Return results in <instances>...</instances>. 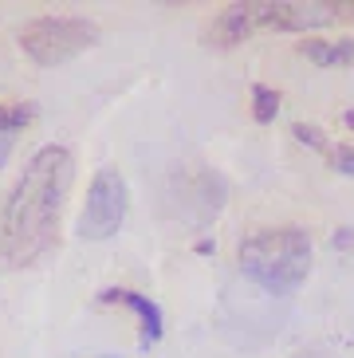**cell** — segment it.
I'll list each match as a JSON object with an SVG mask.
<instances>
[{"label":"cell","instance_id":"cell-1","mask_svg":"<svg viewBox=\"0 0 354 358\" xmlns=\"http://www.w3.org/2000/svg\"><path fill=\"white\" fill-rule=\"evenodd\" d=\"M71 181L75 158L59 142L40 146L24 162L20 178L0 209V260L12 268H31L52 252L59 241V221Z\"/></svg>","mask_w":354,"mask_h":358},{"label":"cell","instance_id":"cell-2","mask_svg":"<svg viewBox=\"0 0 354 358\" xmlns=\"http://www.w3.org/2000/svg\"><path fill=\"white\" fill-rule=\"evenodd\" d=\"M240 272L268 295H295L315 264L311 232L299 224H276V229L248 232L236 248Z\"/></svg>","mask_w":354,"mask_h":358},{"label":"cell","instance_id":"cell-3","mask_svg":"<svg viewBox=\"0 0 354 358\" xmlns=\"http://www.w3.org/2000/svg\"><path fill=\"white\" fill-rule=\"evenodd\" d=\"M103 28L87 16H36L20 28L16 43L36 67H59L75 55L91 52Z\"/></svg>","mask_w":354,"mask_h":358},{"label":"cell","instance_id":"cell-4","mask_svg":"<svg viewBox=\"0 0 354 358\" xmlns=\"http://www.w3.org/2000/svg\"><path fill=\"white\" fill-rule=\"evenodd\" d=\"M130 209V185H126L118 166H99L91 185H87V201L79 213V236L83 241H111L126 221Z\"/></svg>","mask_w":354,"mask_h":358},{"label":"cell","instance_id":"cell-5","mask_svg":"<svg viewBox=\"0 0 354 358\" xmlns=\"http://www.w3.org/2000/svg\"><path fill=\"white\" fill-rule=\"evenodd\" d=\"M252 32H307L334 24V0H244Z\"/></svg>","mask_w":354,"mask_h":358},{"label":"cell","instance_id":"cell-6","mask_svg":"<svg viewBox=\"0 0 354 358\" xmlns=\"http://www.w3.org/2000/svg\"><path fill=\"white\" fill-rule=\"evenodd\" d=\"M99 299H103V303H122V307L134 311L138 323H142V350L154 347L157 338H162V331H166L162 307H157L154 299H146L142 292H130V287H106V292H99Z\"/></svg>","mask_w":354,"mask_h":358},{"label":"cell","instance_id":"cell-7","mask_svg":"<svg viewBox=\"0 0 354 358\" xmlns=\"http://www.w3.org/2000/svg\"><path fill=\"white\" fill-rule=\"evenodd\" d=\"M252 36V24L244 16V4H229V8H220V16L205 28V43L208 48H217V52H229L236 43H244Z\"/></svg>","mask_w":354,"mask_h":358},{"label":"cell","instance_id":"cell-8","mask_svg":"<svg viewBox=\"0 0 354 358\" xmlns=\"http://www.w3.org/2000/svg\"><path fill=\"white\" fill-rule=\"evenodd\" d=\"M299 55L315 67H354V40H319L307 36L299 40Z\"/></svg>","mask_w":354,"mask_h":358},{"label":"cell","instance_id":"cell-9","mask_svg":"<svg viewBox=\"0 0 354 358\" xmlns=\"http://www.w3.org/2000/svg\"><path fill=\"white\" fill-rule=\"evenodd\" d=\"M36 118V103H0V134H20Z\"/></svg>","mask_w":354,"mask_h":358},{"label":"cell","instance_id":"cell-10","mask_svg":"<svg viewBox=\"0 0 354 358\" xmlns=\"http://www.w3.org/2000/svg\"><path fill=\"white\" fill-rule=\"evenodd\" d=\"M252 115H256V122H271L280 115V91H271L264 83L252 87Z\"/></svg>","mask_w":354,"mask_h":358},{"label":"cell","instance_id":"cell-11","mask_svg":"<svg viewBox=\"0 0 354 358\" xmlns=\"http://www.w3.org/2000/svg\"><path fill=\"white\" fill-rule=\"evenodd\" d=\"M323 158L331 162L339 173H354V150L351 146H343V142H331V146L323 150Z\"/></svg>","mask_w":354,"mask_h":358},{"label":"cell","instance_id":"cell-12","mask_svg":"<svg viewBox=\"0 0 354 358\" xmlns=\"http://www.w3.org/2000/svg\"><path fill=\"white\" fill-rule=\"evenodd\" d=\"M292 138H295V142H303V146H311V150H327V146H331L323 130H319V127H307V122H295V127H292Z\"/></svg>","mask_w":354,"mask_h":358},{"label":"cell","instance_id":"cell-13","mask_svg":"<svg viewBox=\"0 0 354 358\" xmlns=\"http://www.w3.org/2000/svg\"><path fill=\"white\" fill-rule=\"evenodd\" d=\"M292 358H339L334 350H323V347H303V350H295Z\"/></svg>","mask_w":354,"mask_h":358},{"label":"cell","instance_id":"cell-14","mask_svg":"<svg viewBox=\"0 0 354 358\" xmlns=\"http://www.w3.org/2000/svg\"><path fill=\"white\" fill-rule=\"evenodd\" d=\"M334 16L354 24V0H334Z\"/></svg>","mask_w":354,"mask_h":358},{"label":"cell","instance_id":"cell-15","mask_svg":"<svg viewBox=\"0 0 354 358\" xmlns=\"http://www.w3.org/2000/svg\"><path fill=\"white\" fill-rule=\"evenodd\" d=\"M12 142H16V134H0V169H4V162L12 154Z\"/></svg>","mask_w":354,"mask_h":358},{"label":"cell","instance_id":"cell-16","mask_svg":"<svg viewBox=\"0 0 354 358\" xmlns=\"http://www.w3.org/2000/svg\"><path fill=\"white\" fill-rule=\"evenodd\" d=\"M99 358H115V355H99Z\"/></svg>","mask_w":354,"mask_h":358}]
</instances>
